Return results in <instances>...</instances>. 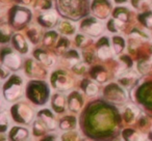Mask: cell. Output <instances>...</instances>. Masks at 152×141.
Masks as SVG:
<instances>
[{"instance_id": "6da1fadb", "label": "cell", "mask_w": 152, "mask_h": 141, "mask_svg": "<svg viewBox=\"0 0 152 141\" xmlns=\"http://www.w3.org/2000/svg\"><path fill=\"white\" fill-rule=\"evenodd\" d=\"M88 130L90 134H103L112 132L116 127V116L110 108H96L88 118Z\"/></svg>"}, {"instance_id": "7a4b0ae2", "label": "cell", "mask_w": 152, "mask_h": 141, "mask_svg": "<svg viewBox=\"0 0 152 141\" xmlns=\"http://www.w3.org/2000/svg\"><path fill=\"white\" fill-rule=\"evenodd\" d=\"M27 97L37 105H43L49 97L48 87L43 82H31L27 86Z\"/></svg>"}, {"instance_id": "3957f363", "label": "cell", "mask_w": 152, "mask_h": 141, "mask_svg": "<svg viewBox=\"0 0 152 141\" xmlns=\"http://www.w3.org/2000/svg\"><path fill=\"white\" fill-rule=\"evenodd\" d=\"M23 81L19 76H13L3 87V97L7 102H14L22 95Z\"/></svg>"}, {"instance_id": "277c9868", "label": "cell", "mask_w": 152, "mask_h": 141, "mask_svg": "<svg viewBox=\"0 0 152 141\" xmlns=\"http://www.w3.org/2000/svg\"><path fill=\"white\" fill-rule=\"evenodd\" d=\"M11 114L15 121L22 124H30L32 120V117H34L32 109L24 103H19L14 105L11 109Z\"/></svg>"}, {"instance_id": "5b68a950", "label": "cell", "mask_w": 152, "mask_h": 141, "mask_svg": "<svg viewBox=\"0 0 152 141\" xmlns=\"http://www.w3.org/2000/svg\"><path fill=\"white\" fill-rule=\"evenodd\" d=\"M1 61H2V65L7 67L9 69H13V71H18L22 64L21 57L10 48H5L2 50Z\"/></svg>"}, {"instance_id": "8992f818", "label": "cell", "mask_w": 152, "mask_h": 141, "mask_svg": "<svg viewBox=\"0 0 152 141\" xmlns=\"http://www.w3.org/2000/svg\"><path fill=\"white\" fill-rule=\"evenodd\" d=\"M51 84L57 90H68L73 85V81L66 72L56 71L51 76Z\"/></svg>"}, {"instance_id": "52a82bcc", "label": "cell", "mask_w": 152, "mask_h": 141, "mask_svg": "<svg viewBox=\"0 0 152 141\" xmlns=\"http://www.w3.org/2000/svg\"><path fill=\"white\" fill-rule=\"evenodd\" d=\"M81 31L91 36H99L103 33L104 26L95 18H89L81 23Z\"/></svg>"}, {"instance_id": "ba28073f", "label": "cell", "mask_w": 152, "mask_h": 141, "mask_svg": "<svg viewBox=\"0 0 152 141\" xmlns=\"http://www.w3.org/2000/svg\"><path fill=\"white\" fill-rule=\"evenodd\" d=\"M11 13V23L15 27H21L30 19V12L23 7H15Z\"/></svg>"}, {"instance_id": "9c48e42d", "label": "cell", "mask_w": 152, "mask_h": 141, "mask_svg": "<svg viewBox=\"0 0 152 141\" xmlns=\"http://www.w3.org/2000/svg\"><path fill=\"white\" fill-rule=\"evenodd\" d=\"M104 95L107 100L115 103H123L126 101V93L116 84H110V86L106 87Z\"/></svg>"}, {"instance_id": "30bf717a", "label": "cell", "mask_w": 152, "mask_h": 141, "mask_svg": "<svg viewBox=\"0 0 152 141\" xmlns=\"http://www.w3.org/2000/svg\"><path fill=\"white\" fill-rule=\"evenodd\" d=\"M81 1L86 0H57V5L59 4V11L64 16L72 17L75 11H78L77 9L80 7Z\"/></svg>"}, {"instance_id": "8fae6325", "label": "cell", "mask_w": 152, "mask_h": 141, "mask_svg": "<svg viewBox=\"0 0 152 141\" xmlns=\"http://www.w3.org/2000/svg\"><path fill=\"white\" fill-rule=\"evenodd\" d=\"M119 82L125 87V88H131V87L134 85V83L137 82V78H139V75L137 72L132 71V69H125L123 72H121L118 75Z\"/></svg>"}, {"instance_id": "7c38bea8", "label": "cell", "mask_w": 152, "mask_h": 141, "mask_svg": "<svg viewBox=\"0 0 152 141\" xmlns=\"http://www.w3.org/2000/svg\"><path fill=\"white\" fill-rule=\"evenodd\" d=\"M38 118L47 127L48 130H55L57 127L54 115L49 109H43L38 113Z\"/></svg>"}, {"instance_id": "4fadbf2b", "label": "cell", "mask_w": 152, "mask_h": 141, "mask_svg": "<svg viewBox=\"0 0 152 141\" xmlns=\"http://www.w3.org/2000/svg\"><path fill=\"white\" fill-rule=\"evenodd\" d=\"M83 100L78 91H74L68 98V108L73 112H78L83 108Z\"/></svg>"}, {"instance_id": "5bb4252c", "label": "cell", "mask_w": 152, "mask_h": 141, "mask_svg": "<svg viewBox=\"0 0 152 141\" xmlns=\"http://www.w3.org/2000/svg\"><path fill=\"white\" fill-rule=\"evenodd\" d=\"M29 136L28 130L22 127H14L9 133V139L11 141H23Z\"/></svg>"}, {"instance_id": "9a60e30c", "label": "cell", "mask_w": 152, "mask_h": 141, "mask_svg": "<svg viewBox=\"0 0 152 141\" xmlns=\"http://www.w3.org/2000/svg\"><path fill=\"white\" fill-rule=\"evenodd\" d=\"M25 72L29 77H40L45 74L43 67H41L36 61L32 59H28L25 64Z\"/></svg>"}, {"instance_id": "2e32d148", "label": "cell", "mask_w": 152, "mask_h": 141, "mask_svg": "<svg viewBox=\"0 0 152 141\" xmlns=\"http://www.w3.org/2000/svg\"><path fill=\"white\" fill-rule=\"evenodd\" d=\"M112 48H110V44L107 42V38H102L101 40L99 42L98 44V47H97V55L100 59H105L110 58L112 56Z\"/></svg>"}, {"instance_id": "e0dca14e", "label": "cell", "mask_w": 152, "mask_h": 141, "mask_svg": "<svg viewBox=\"0 0 152 141\" xmlns=\"http://www.w3.org/2000/svg\"><path fill=\"white\" fill-rule=\"evenodd\" d=\"M13 45L16 50L22 54H26L28 52V45L22 34L17 33L13 36Z\"/></svg>"}, {"instance_id": "ac0fdd59", "label": "cell", "mask_w": 152, "mask_h": 141, "mask_svg": "<svg viewBox=\"0 0 152 141\" xmlns=\"http://www.w3.org/2000/svg\"><path fill=\"white\" fill-rule=\"evenodd\" d=\"M57 22V17L54 13L52 12H48L39 17V23L43 26V27H53Z\"/></svg>"}, {"instance_id": "d6986e66", "label": "cell", "mask_w": 152, "mask_h": 141, "mask_svg": "<svg viewBox=\"0 0 152 141\" xmlns=\"http://www.w3.org/2000/svg\"><path fill=\"white\" fill-rule=\"evenodd\" d=\"M51 106H52V109L57 113H61V112L65 111L66 100L64 95H59V93L53 95L52 99H51Z\"/></svg>"}, {"instance_id": "ffe728a7", "label": "cell", "mask_w": 152, "mask_h": 141, "mask_svg": "<svg viewBox=\"0 0 152 141\" xmlns=\"http://www.w3.org/2000/svg\"><path fill=\"white\" fill-rule=\"evenodd\" d=\"M97 2L94 4V9H101L97 14L96 16L99 17V19H105L106 17L108 16L110 14V3L105 2L107 0H96Z\"/></svg>"}, {"instance_id": "44dd1931", "label": "cell", "mask_w": 152, "mask_h": 141, "mask_svg": "<svg viewBox=\"0 0 152 141\" xmlns=\"http://www.w3.org/2000/svg\"><path fill=\"white\" fill-rule=\"evenodd\" d=\"M124 141H144V135L132 129H125L122 132Z\"/></svg>"}, {"instance_id": "7402d4cb", "label": "cell", "mask_w": 152, "mask_h": 141, "mask_svg": "<svg viewBox=\"0 0 152 141\" xmlns=\"http://www.w3.org/2000/svg\"><path fill=\"white\" fill-rule=\"evenodd\" d=\"M59 129L63 131H72L76 128V118L75 116H66L61 120L58 124Z\"/></svg>"}, {"instance_id": "603a6c76", "label": "cell", "mask_w": 152, "mask_h": 141, "mask_svg": "<svg viewBox=\"0 0 152 141\" xmlns=\"http://www.w3.org/2000/svg\"><path fill=\"white\" fill-rule=\"evenodd\" d=\"M34 57L40 61V62L43 63V64L52 65L53 63H54V59H53V57L50 56L48 53H46L43 50H40V49H39V50H36L34 53Z\"/></svg>"}, {"instance_id": "cb8c5ba5", "label": "cell", "mask_w": 152, "mask_h": 141, "mask_svg": "<svg viewBox=\"0 0 152 141\" xmlns=\"http://www.w3.org/2000/svg\"><path fill=\"white\" fill-rule=\"evenodd\" d=\"M91 76L94 80H96L97 82L103 83L107 79V74H106L105 69L102 67H96L93 69V71L91 72Z\"/></svg>"}, {"instance_id": "d4e9b609", "label": "cell", "mask_w": 152, "mask_h": 141, "mask_svg": "<svg viewBox=\"0 0 152 141\" xmlns=\"http://www.w3.org/2000/svg\"><path fill=\"white\" fill-rule=\"evenodd\" d=\"M81 87H83V90L86 93V95H90V97H94V95H96L98 93V86L95 83L90 80L83 81Z\"/></svg>"}, {"instance_id": "484cf974", "label": "cell", "mask_w": 152, "mask_h": 141, "mask_svg": "<svg viewBox=\"0 0 152 141\" xmlns=\"http://www.w3.org/2000/svg\"><path fill=\"white\" fill-rule=\"evenodd\" d=\"M139 114V109H137L135 106H132V105H128L126 107L124 111V119L126 122L128 124H131L133 120L135 119V117L137 116Z\"/></svg>"}, {"instance_id": "4316f807", "label": "cell", "mask_w": 152, "mask_h": 141, "mask_svg": "<svg viewBox=\"0 0 152 141\" xmlns=\"http://www.w3.org/2000/svg\"><path fill=\"white\" fill-rule=\"evenodd\" d=\"M58 31L65 35H72L76 31V27L71 22L64 21L58 25Z\"/></svg>"}, {"instance_id": "83f0119b", "label": "cell", "mask_w": 152, "mask_h": 141, "mask_svg": "<svg viewBox=\"0 0 152 141\" xmlns=\"http://www.w3.org/2000/svg\"><path fill=\"white\" fill-rule=\"evenodd\" d=\"M125 48V40L122 36H114L113 38V51L116 54H120Z\"/></svg>"}, {"instance_id": "f1b7e54d", "label": "cell", "mask_w": 152, "mask_h": 141, "mask_svg": "<svg viewBox=\"0 0 152 141\" xmlns=\"http://www.w3.org/2000/svg\"><path fill=\"white\" fill-rule=\"evenodd\" d=\"M123 27H124V22L120 21V20L116 19V18L110 20L107 23V29L110 30V32H118V31H120Z\"/></svg>"}, {"instance_id": "f546056e", "label": "cell", "mask_w": 152, "mask_h": 141, "mask_svg": "<svg viewBox=\"0 0 152 141\" xmlns=\"http://www.w3.org/2000/svg\"><path fill=\"white\" fill-rule=\"evenodd\" d=\"M141 102H143L147 107L152 108V87L150 88V85L146 86L143 90V99H141Z\"/></svg>"}, {"instance_id": "4dcf8cb0", "label": "cell", "mask_w": 152, "mask_h": 141, "mask_svg": "<svg viewBox=\"0 0 152 141\" xmlns=\"http://www.w3.org/2000/svg\"><path fill=\"white\" fill-rule=\"evenodd\" d=\"M46 130H48L47 127L39 118H37L34 122V126H32V132H34V134L36 136H41V135H43L46 132Z\"/></svg>"}, {"instance_id": "1f68e13d", "label": "cell", "mask_w": 152, "mask_h": 141, "mask_svg": "<svg viewBox=\"0 0 152 141\" xmlns=\"http://www.w3.org/2000/svg\"><path fill=\"white\" fill-rule=\"evenodd\" d=\"M114 17L116 19L120 20L122 22H127L129 18V13L127 11V9H124V7H119V9H116V12L114 13Z\"/></svg>"}, {"instance_id": "d6a6232c", "label": "cell", "mask_w": 152, "mask_h": 141, "mask_svg": "<svg viewBox=\"0 0 152 141\" xmlns=\"http://www.w3.org/2000/svg\"><path fill=\"white\" fill-rule=\"evenodd\" d=\"M10 120H9V115L5 111L1 112V115H0V131L1 133H5L9 129Z\"/></svg>"}, {"instance_id": "836d02e7", "label": "cell", "mask_w": 152, "mask_h": 141, "mask_svg": "<svg viewBox=\"0 0 152 141\" xmlns=\"http://www.w3.org/2000/svg\"><path fill=\"white\" fill-rule=\"evenodd\" d=\"M61 141H80L79 135L75 131H68L61 136Z\"/></svg>"}, {"instance_id": "e575fe53", "label": "cell", "mask_w": 152, "mask_h": 141, "mask_svg": "<svg viewBox=\"0 0 152 141\" xmlns=\"http://www.w3.org/2000/svg\"><path fill=\"white\" fill-rule=\"evenodd\" d=\"M56 40H57V33L55 31H50V32H47L44 35L43 43H44L45 46H51Z\"/></svg>"}, {"instance_id": "d590c367", "label": "cell", "mask_w": 152, "mask_h": 141, "mask_svg": "<svg viewBox=\"0 0 152 141\" xmlns=\"http://www.w3.org/2000/svg\"><path fill=\"white\" fill-rule=\"evenodd\" d=\"M140 21L148 28H152V12H147L140 16Z\"/></svg>"}, {"instance_id": "8d00e7d4", "label": "cell", "mask_w": 152, "mask_h": 141, "mask_svg": "<svg viewBox=\"0 0 152 141\" xmlns=\"http://www.w3.org/2000/svg\"><path fill=\"white\" fill-rule=\"evenodd\" d=\"M151 67H152V60H150V61L143 60L139 62V64H137V69L140 71L141 74H146V73L149 72L150 69H151Z\"/></svg>"}, {"instance_id": "74e56055", "label": "cell", "mask_w": 152, "mask_h": 141, "mask_svg": "<svg viewBox=\"0 0 152 141\" xmlns=\"http://www.w3.org/2000/svg\"><path fill=\"white\" fill-rule=\"evenodd\" d=\"M28 38H30V40H31L34 44H38L39 40H40V38H41V35L39 34L38 30H37L36 28H34V29L28 31Z\"/></svg>"}, {"instance_id": "f35d334b", "label": "cell", "mask_w": 152, "mask_h": 141, "mask_svg": "<svg viewBox=\"0 0 152 141\" xmlns=\"http://www.w3.org/2000/svg\"><path fill=\"white\" fill-rule=\"evenodd\" d=\"M69 40H67V38H61L58 42V44H57V50L59 51V52H66L67 51V49L69 48Z\"/></svg>"}, {"instance_id": "ab89813d", "label": "cell", "mask_w": 152, "mask_h": 141, "mask_svg": "<svg viewBox=\"0 0 152 141\" xmlns=\"http://www.w3.org/2000/svg\"><path fill=\"white\" fill-rule=\"evenodd\" d=\"M73 71L76 74H83V73L87 71V67H86L85 63L78 62L73 65Z\"/></svg>"}, {"instance_id": "60d3db41", "label": "cell", "mask_w": 152, "mask_h": 141, "mask_svg": "<svg viewBox=\"0 0 152 141\" xmlns=\"http://www.w3.org/2000/svg\"><path fill=\"white\" fill-rule=\"evenodd\" d=\"M10 34H11V30L9 29V27L7 25L1 26V38H2L3 43L7 40V38H10Z\"/></svg>"}, {"instance_id": "b9f144b4", "label": "cell", "mask_w": 152, "mask_h": 141, "mask_svg": "<svg viewBox=\"0 0 152 141\" xmlns=\"http://www.w3.org/2000/svg\"><path fill=\"white\" fill-rule=\"evenodd\" d=\"M87 42V38H86L83 34H78V35L75 38V43L78 47L83 46V44Z\"/></svg>"}, {"instance_id": "7bdbcfd3", "label": "cell", "mask_w": 152, "mask_h": 141, "mask_svg": "<svg viewBox=\"0 0 152 141\" xmlns=\"http://www.w3.org/2000/svg\"><path fill=\"white\" fill-rule=\"evenodd\" d=\"M9 75H10L9 69L7 67H4V65H2L1 67V79H5L7 77H9Z\"/></svg>"}, {"instance_id": "ee69618b", "label": "cell", "mask_w": 152, "mask_h": 141, "mask_svg": "<svg viewBox=\"0 0 152 141\" xmlns=\"http://www.w3.org/2000/svg\"><path fill=\"white\" fill-rule=\"evenodd\" d=\"M41 141H59L55 135H49V136L45 137L44 139H42Z\"/></svg>"}, {"instance_id": "f6af8a7d", "label": "cell", "mask_w": 152, "mask_h": 141, "mask_svg": "<svg viewBox=\"0 0 152 141\" xmlns=\"http://www.w3.org/2000/svg\"><path fill=\"white\" fill-rule=\"evenodd\" d=\"M145 1H147V0H132V5L134 7H137V9H140L141 4L143 2H145Z\"/></svg>"}, {"instance_id": "bcb514c9", "label": "cell", "mask_w": 152, "mask_h": 141, "mask_svg": "<svg viewBox=\"0 0 152 141\" xmlns=\"http://www.w3.org/2000/svg\"><path fill=\"white\" fill-rule=\"evenodd\" d=\"M149 139L152 141V127H151V130H150V133H149Z\"/></svg>"}, {"instance_id": "7dc6e473", "label": "cell", "mask_w": 152, "mask_h": 141, "mask_svg": "<svg viewBox=\"0 0 152 141\" xmlns=\"http://www.w3.org/2000/svg\"><path fill=\"white\" fill-rule=\"evenodd\" d=\"M127 0H116V2L118 3H123V2H126Z\"/></svg>"}, {"instance_id": "c3c4849f", "label": "cell", "mask_w": 152, "mask_h": 141, "mask_svg": "<svg viewBox=\"0 0 152 141\" xmlns=\"http://www.w3.org/2000/svg\"><path fill=\"white\" fill-rule=\"evenodd\" d=\"M114 141H124V139H121V138H117V139H115Z\"/></svg>"}, {"instance_id": "681fc988", "label": "cell", "mask_w": 152, "mask_h": 141, "mask_svg": "<svg viewBox=\"0 0 152 141\" xmlns=\"http://www.w3.org/2000/svg\"><path fill=\"white\" fill-rule=\"evenodd\" d=\"M83 141H92V140H90V139H83Z\"/></svg>"}]
</instances>
